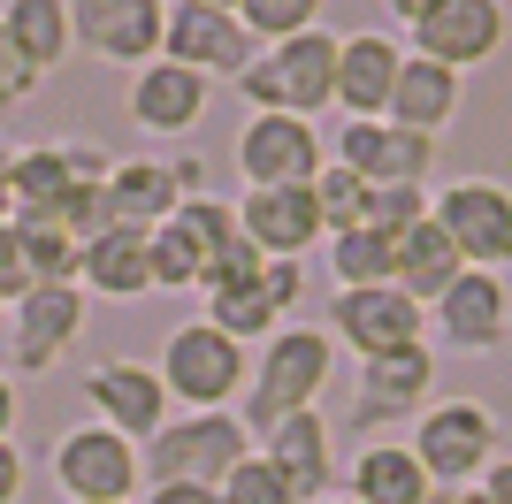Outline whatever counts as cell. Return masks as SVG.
Here are the masks:
<instances>
[{
	"label": "cell",
	"instance_id": "cell-1",
	"mask_svg": "<svg viewBox=\"0 0 512 504\" xmlns=\"http://www.w3.org/2000/svg\"><path fill=\"white\" fill-rule=\"evenodd\" d=\"M329 375H337V336L321 329V321H291V329H276L268 344H260L253 359V382H245V398H237V420H245V436H268L276 420L291 413H314L321 390H329Z\"/></svg>",
	"mask_w": 512,
	"mask_h": 504
},
{
	"label": "cell",
	"instance_id": "cell-2",
	"mask_svg": "<svg viewBox=\"0 0 512 504\" xmlns=\"http://www.w3.org/2000/svg\"><path fill=\"white\" fill-rule=\"evenodd\" d=\"M245 107L253 115H299V123H321L337 107V31H299L283 46H260L253 69L237 77Z\"/></svg>",
	"mask_w": 512,
	"mask_h": 504
},
{
	"label": "cell",
	"instance_id": "cell-3",
	"mask_svg": "<svg viewBox=\"0 0 512 504\" xmlns=\"http://www.w3.org/2000/svg\"><path fill=\"white\" fill-rule=\"evenodd\" d=\"M153 367L169 382V405H184V413H237L245 382H253V352H245L237 336H222L214 321L169 329V344H161Z\"/></svg>",
	"mask_w": 512,
	"mask_h": 504
},
{
	"label": "cell",
	"instance_id": "cell-4",
	"mask_svg": "<svg viewBox=\"0 0 512 504\" xmlns=\"http://www.w3.org/2000/svg\"><path fill=\"white\" fill-rule=\"evenodd\" d=\"M207 314L222 336H237V344H268L276 329H291V314L306 306V268L299 260H245V268H222L207 283Z\"/></svg>",
	"mask_w": 512,
	"mask_h": 504
},
{
	"label": "cell",
	"instance_id": "cell-5",
	"mask_svg": "<svg viewBox=\"0 0 512 504\" xmlns=\"http://www.w3.org/2000/svg\"><path fill=\"white\" fill-rule=\"evenodd\" d=\"M253 451V436H245V420L237 413H176L161 436L138 451V466H146V482H192V489H222L237 474V459Z\"/></svg>",
	"mask_w": 512,
	"mask_h": 504
},
{
	"label": "cell",
	"instance_id": "cell-6",
	"mask_svg": "<svg viewBox=\"0 0 512 504\" xmlns=\"http://www.w3.org/2000/svg\"><path fill=\"white\" fill-rule=\"evenodd\" d=\"M413 459L436 489H474L482 466L497 459V413L482 398H428V413L413 420Z\"/></svg>",
	"mask_w": 512,
	"mask_h": 504
},
{
	"label": "cell",
	"instance_id": "cell-7",
	"mask_svg": "<svg viewBox=\"0 0 512 504\" xmlns=\"http://www.w3.org/2000/svg\"><path fill=\"white\" fill-rule=\"evenodd\" d=\"M428 214L444 222V237L459 245L467 268H512V191L497 176H451V184L428 191Z\"/></svg>",
	"mask_w": 512,
	"mask_h": 504
},
{
	"label": "cell",
	"instance_id": "cell-8",
	"mask_svg": "<svg viewBox=\"0 0 512 504\" xmlns=\"http://www.w3.org/2000/svg\"><path fill=\"white\" fill-rule=\"evenodd\" d=\"M54 482H62L69 504H130L138 482H146V466H138V443H123L115 428L100 420H77L54 436Z\"/></svg>",
	"mask_w": 512,
	"mask_h": 504
},
{
	"label": "cell",
	"instance_id": "cell-9",
	"mask_svg": "<svg viewBox=\"0 0 512 504\" xmlns=\"http://www.w3.org/2000/svg\"><path fill=\"white\" fill-rule=\"evenodd\" d=\"M115 176L100 146H16L8 161V191H16V214H46V222H62L69 230V207L100 191Z\"/></svg>",
	"mask_w": 512,
	"mask_h": 504
},
{
	"label": "cell",
	"instance_id": "cell-10",
	"mask_svg": "<svg viewBox=\"0 0 512 504\" xmlns=\"http://www.w3.org/2000/svg\"><path fill=\"white\" fill-rule=\"evenodd\" d=\"M85 405H92V420L100 428H115L123 443H138L146 451L161 428L176 420V405H169V382H161V367H146V359H100V367H85Z\"/></svg>",
	"mask_w": 512,
	"mask_h": 504
},
{
	"label": "cell",
	"instance_id": "cell-11",
	"mask_svg": "<svg viewBox=\"0 0 512 504\" xmlns=\"http://www.w3.org/2000/svg\"><path fill=\"white\" fill-rule=\"evenodd\" d=\"M85 336V291L77 283H31L8 306V375H46L54 359Z\"/></svg>",
	"mask_w": 512,
	"mask_h": 504
},
{
	"label": "cell",
	"instance_id": "cell-12",
	"mask_svg": "<svg viewBox=\"0 0 512 504\" xmlns=\"http://www.w3.org/2000/svg\"><path fill=\"white\" fill-rule=\"evenodd\" d=\"M253 31L230 16V8H199V0H169V23H161V62L176 69H199V77H245L253 69Z\"/></svg>",
	"mask_w": 512,
	"mask_h": 504
},
{
	"label": "cell",
	"instance_id": "cell-13",
	"mask_svg": "<svg viewBox=\"0 0 512 504\" xmlns=\"http://www.w3.org/2000/svg\"><path fill=\"white\" fill-rule=\"evenodd\" d=\"M329 336L352 344L360 359H390L428 344V306H413L398 283H375V291H337L329 298Z\"/></svg>",
	"mask_w": 512,
	"mask_h": 504
},
{
	"label": "cell",
	"instance_id": "cell-14",
	"mask_svg": "<svg viewBox=\"0 0 512 504\" xmlns=\"http://www.w3.org/2000/svg\"><path fill=\"white\" fill-rule=\"evenodd\" d=\"M161 23L169 0H69V31L92 62L107 69H146L161 62Z\"/></svg>",
	"mask_w": 512,
	"mask_h": 504
},
{
	"label": "cell",
	"instance_id": "cell-15",
	"mask_svg": "<svg viewBox=\"0 0 512 504\" xmlns=\"http://www.w3.org/2000/svg\"><path fill=\"white\" fill-rule=\"evenodd\" d=\"M321 168H329V146H321L314 123H299V115H245V130H237V176H245V191L314 184Z\"/></svg>",
	"mask_w": 512,
	"mask_h": 504
},
{
	"label": "cell",
	"instance_id": "cell-16",
	"mask_svg": "<svg viewBox=\"0 0 512 504\" xmlns=\"http://www.w3.org/2000/svg\"><path fill=\"white\" fill-rule=\"evenodd\" d=\"M413 31V54H428V62H444V69H482L505 46L512 16H505V0H436L421 23H406Z\"/></svg>",
	"mask_w": 512,
	"mask_h": 504
},
{
	"label": "cell",
	"instance_id": "cell-17",
	"mask_svg": "<svg viewBox=\"0 0 512 504\" xmlns=\"http://www.w3.org/2000/svg\"><path fill=\"white\" fill-rule=\"evenodd\" d=\"M329 161L352 168L360 184H413V191H428V176H436V138L398 130V123H344L337 138H329Z\"/></svg>",
	"mask_w": 512,
	"mask_h": 504
},
{
	"label": "cell",
	"instance_id": "cell-18",
	"mask_svg": "<svg viewBox=\"0 0 512 504\" xmlns=\"http://www.w3.org/2000/svg\"><path fill=\"white\" fill-rule=\"evenodd\" d=\"M428 329H436V344H451V352H474V359L497 352V344L512 336V291H505V275L467 268L436 306H428Z\"/></svg>",
	"mask_w": 512,
	"mask_h": 504
},
{
	"label": "cell",
	"instance_id": "cell-19",
	"mask_svg": "<svg viewBox=\"0 0 512 504\" xmlns=\"http://www.w3.org/2000/svg\"><path fill=\"white\" fill-rule=\"evenodd\" d=\"M428 390H436V352L413 344V352L390 359H360V382H352V428H390V420H421Z\"/></svg>",
	"mask_w": 512,
	"mask_h": 504
},
{
	"label": "cell",
	"instance_id": "cell-20",
	"mask_svg": "<svg viewBox=\"0 0 512 504\" xmlns=\"http://www.w3.org/2000/svg\"><path fill=\"white\" fill-rule=\"evenodd\" d=\"M237 230L260 260H299L314 252L321 237V207H314V184H276V191H237Z\"/></svg>",
	"mask_w": 512,
	"mask_h": 504
},
{
	"label": "cell",
	"instance_id": "cell-21",
	"mask_svg": "<svg viewBox=\"0 0 512 504\" xmlns=\"http://www.w3.org/2000/svg\"><path fill=\"white\" fill-rule=\"evenodd\" d=\"M398 69H406V46L390 31H352L337 39V107L344 123H383L390 92H398Z\"/></svg>",
	"mask_w": 512,
	"mask_h": 504
},
{
	"label": "cell",
	"instance_id": "cell-22",
	"mask_svg": "<svg viewBox=\"0 0 512 504\" xmlns=\"http://www.w3.org/2000/svg\"><path fill=\"white\" fill-rule=\"evenodd\" d=\"M253 451L291 482V497H299V504H321L329 489H337V451H329V413H321V405H314V413L276 420Z\"/></svg>",
	"mask_w": 512,
	"mask_h": 504
},
{
	"label": "cell",
	"instance_id": "cell-23",
	"mask_svg": "<svg viewBox=\"0 0 512 504\" xmlns=\"http://www.w3.org/2000/svg\"><path fill=\"white\" fill-rule=\"evenodd\" d=\"M123 107L146 138H184V130H199V115H207V77H199V69H176V62H146V69H130Z\"/></svg>",
	"mask_w": 512,
	"mask_h": 504
},
{
	"label": "cell",
	"instance_id": "cell-24",
	"mask_svg": "<svg viewBox=\"0 0 512 504\" xmlns=\"http://www.w3.org/2000/svg\"><path fill=\"white\" fill-rule=\"evenodd\" d=\"M459 100H467V77H459V69L428 62V54H406V69H398V92H390V115H383V123L436 138V130H451Z\"/></svg>",
	"mask_w": 512,
	"mask_h": 504
},
{
	"label": "cell",
	"instance_id": "cell-25",
	"mask_svg": "<svg viewBox=\"0 0 512 504\" xmlns=\"http://www.w3.org/2000/svg\"><path fill=\"white\" fill-rule=\"evenodd\" d=\"M176 207H184V184H176L169 161H115V176H107L115 230H161Z\"/></svg>",
	"mask_w": 512,
	"mask_h": 504
},
{
	"label": "cell",
	"instance_id": "cell-26",
	"mask_svg": "<svg viewBox=\"0 0 512 504\" xmlns=\"http://www.w3.org/2000/svg\"><path fill=\"white\" fill-rule=\"evenodd\" d=\"M77 291H92V298H146L153 291L146 230H100V237H92L85 268H77Z\"/></svg>",
	"mask_w": 512,
	"mask_h": 504
},
{
	"label": "cell",
	"instance_id": "cell-27",
	"mask_svg": "<svg viewBox=\"0 0 512 504\" xmlns=\"http://www.w3.org/2000/svg\"><path fill=\"white\" fill-rule=\"evenodd\" d=\"M459 275H467L459 245L444 237V222H436V214H421V222L398 237V291H406L413 306H436V298H444Z\"/></svg>",
	"mask_w": 512,
	"mask_h": 504
},
{
	"label": "cell",
	"instance_id": "cell-28",
	"mask_svg": "<svg viewBox=\"0 0 512 504\" xmlns=\"http://www.w3.org/2000/svg\"><path fill=\"white\" fill-rule=\"evenodd\" d=\"M428 489L436 482L421 474V459L406 443H360L352 466H344V497H360V504H421Z\"/></svg>",
	"mask_w": 512,
	"mask_h": 504
},
{
	"label": "cell",
	"instance_id": "cell-29",
	"mask_svg": "<svg viewBox=\"0 0 512 504\" xmlns=\"http://www.w3.org/2000/svg\"><path fill=\"white\" fill-rule=\"evenodd\" d=\"M0 31L16 39V54L39 69V77H54V69L69 62V46H77L69 0H8V8H0Z\"/></svg>",
	"mask_w": 512,
	"mask_h": 504
},
{
	"label": "cell",
	"instance_id": "cell-30",
	"mask_svg": "<svg viewBox=\"0 0 512 504\" xmlns=\"http://www.w3.org/2000/svg\"><path fill=\"white\" fill-rule=\"evenodd\" d=\"M329 275H337V291L398 283V237H383V230H344V237H329Z\"/></svg>",
	"mask_w": 512,
	"mask_h": 504
},
{
	"label": "cell",
	"instance_id": "cell-31",
	"mask_svg": "<svg viewBox=\"0 0 512 504\" xmlns=\"http://www.w3.org/2000/svg\"><path fill=\"white\" fill-rule=\"evenodd\" d=\"M16 237H23V260H31V283H77L85 245H77L62 222H46V214H16Z\"/></svg>",
	"mask_w": 512,
	"mask_h": 504
},
{
	"label": "cell",
	"instance_id": "cell-32",
	"mask_svg": "<svg viewBox=\"0 0 512 504\" xmlns=\"http://www.w3.org/2000/svg\"><path fill=\"white\" fill-rule=\"evenodd\" d=\"M237 23L253 31V46H283L321 23V0H237Z\"/></svg>",
	"mask_w": 512,
	"mask_h": 504
},
{
	"label": "cell",
	"instance_id": "cell-33",
	"mask_svg": "<svg viewBox=\"0 0 512 504\" xmlns=\"http://www.w3.org/2000/svg\"><path fill=\"white\" fill-rule=\"evenodd\" d=\"M367 191H375V184H360L352 168H337V161H329V168L314 176V207H321V230H329V237L360 230V222H367Z\"/></svg>",
	"mask_w": 512,
	"mask_h": 504
},
{
	"label": "cell",
	"instance_id": "cell-34",
	"mask_svg": "<svg viewBox=\"0 0 512 504\" xmlns=\"http://www.w3.org/2000/svg\"><path fill=\"white\" fill-rule=\"evenodd\" d=\"M146 245H153V291H199V283H207V268H199L192 237L176 230V222L146 230Z\"/></svg>",
	"mask_w": 512,
	"mask_h": 504
},
{
	"label": "cell",
	"instance_id": "cell-35",
	"mask_svg": "<svg viewBox=\"0 0 512 504\" xmlns=\"http://www.w3.org/2000/svg\"><path fill=\"white\" fill-rule=\"evenodd\" d=\"M421 214H428V191H413V184H375V191H367V222H360V230L406 237Z\"/></svg>",
	"mask_w": 512,
	"mask_h": 504
},
{
	"label": "cell",
	"instance_id": "cell-36",
	"mask_svg": "<svg viewBox=\"0 0 512 504\" xmlns=\"http://www.w3.org/2000/svg\"><path fill=\"white\" fill-rule=\"evenodd\" d=\"M222 504H299V497H291V482H283L260 451H245V459H237V474L222 482Z\"/></svg>",
	"mask_w": 512,
	"mask_h": 504
},
{
	"label": "cell",
	"instance_id": "cell-37",
	"mask_svg": "<svg viewBox=\"0 0 512 504\" xmlns=\"http://www.w3.org/2000/svg\"><path fill=\"white\" fill-rule=\"evenodd\" d=\"M39 69H31V62H23V54H16V39H8V31H0V115H8V107H23V100H31V92H39Z\"/></svg>",
	"mask_w": 512,
	"mask_h": 504
},
{
	"label": "cell",
	"instance_id": "cell-38",
	"mask_svg": "<svg viewBox=\"0 0 512 504\" xmlns=\"http://www.w3.org/2000/svg\"><path fill=\"white\" fill-rule=\"evenodd\" d=\"M23 291H31V260H23L16 222H0V306H16Z\"/></svg>",
	"mask_w": 512,
	"mask_h": 504
},
{
	"label": "cell",
	"instance_id": "cell-39",
	"mask_svg": "<svg viewBox=\"0 0 512 504\" xmlns=\"http://www.w3.org/2000/svg\"><path fill=\"white\" fill-rule=\"evenodd\" d=\"M474 489H482L490 504H512V451H497V459L482 466V482H474Z\"/></svg>",
	"mask_w": 512,
	"mask_h": 504
},
{
	"label": "cell",
	"instance_id": "cell-40",
	"mask_svg": "<svg viewBox=\"0 0 512 504\" xmlns=\"http://www.w3.org/2000/svg\"><path fill=\"white\" fill-rule=\"evenodd\" d=\"M23 474H31V466H23V451H16V443H0V504L23 497Z\"/></svg>",
	"mask_w": 512,
	"mask_h": 504
},
{
	"label": "cell",
	"instance_id": "cell-41",
	"mask_svg": "<svg viewBox=\"0 0 512 504\" xmlns=\"http://www.w3.org/2000/svg\"><path fill=\"white\" fill-rule=\"evenodd\" d=\"M146 504H222V489H192V482H161Z\"/></svg>",
	"mask_w": 512,
	"mask_h": 504
},
{
	"label": "cell",
	"instance_id": "cell-42",
	"mask_svg": "<svg viewBox=\"0 0 512 504\" xmlns=\"http://www.w3.org/2000/svg\"><path fill=\"white\" fill-rule=\"evenodd\" d=\"M16 413H23V398H16V375L0 367V443H16Z\"/></svg>",
	"mask_w": 512,
	"mask_h": 504
},
{
	"label": "cell",
	"instance_id": "cell-43",
	"mask_svg": "<svg viewBox=\"0 0 512 504\" xmlns=\"http://www.w3.org/2000/svg\"><path fill=\"white\" fill-rule=\"evenodd\" d=\"M421 504H490V497H482V489H428Z\"/></svg>",
	"mask_w": 512,
	"mask_h": 504
},
{
	"label": "cell",
	"instance_id": "cell-44",
	"mask_svg": "<svg viewBox=\"0 0 512 504\" xmlns=\"http://www.w3.org/2000/svg\"><path fill=\"white\" fill-rule=\"evenodd\" d=\"M383 8H390V16H398V23H421L428 8H436V0H383Z\"/></svg>",
	"mask_w": 512,
	"mask_h": 504
},
{
	"label": "cell",
	"instance_id": "cell-45",
	"mask_svg": "<svg viewBox=\"0 0 512 504\" xmlns=\"http://www.w3.org/2000/svg\"><path fill=\"white\" fill-rule=\"evenodd\" d=\"M0 222H16V191H8V176H0Z\"/></svg>",
	"mask_w": 512,
	"mask_h": 504
},
{
	"label": "cell",
	"instance_id": "cell-46",
	"mask_svg": "<svg viewBox=\"0 0 512 504\" xmlns=\"http://www.w3.org/2000/svg\"><path fill=\"white\" fill-rule=\"evenodd\" d=\"M199 8H230V16H237V0H199Z\"/></svg>",
	"mask_w": 512,
	"mask_h": 504
},
{
	"label": "cell",
	"instance_id": "cell-47",
	"mask_svg": "<svg viewBox=\"0 0 512 504\" xmlns=\"http://www.w3.org/2000/svg\"><path fill=\"white\" fill-rule=\"evenodd\" d=\"M321 504H360V497H321Z\"/></svg>",
	"mask_w": 512,
	"mask_h": 504
},
{
	"label": "cell",
	"instance_id": "cell-48",
	"mask_svg": "<svg viewBox=\"0 0 512 504\" xmlns=\"http://www.w3.org/2000/svg\"><path fill=\"white\" fill-rule=\"evenodd\" d=\"M0 329H8V306H0Z\"/></svg>",
	"mask_w": 512,
	"mask_h": 504
}]
</instances>
